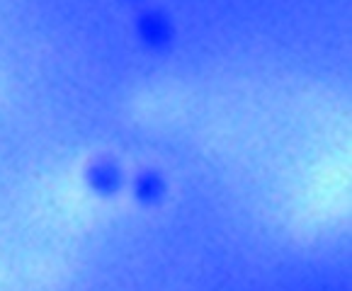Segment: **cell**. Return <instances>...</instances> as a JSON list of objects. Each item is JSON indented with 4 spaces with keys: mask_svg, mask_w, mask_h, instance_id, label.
Wrapping results in <instances>:
<instances>
[{
    "mask_svg": "<svg viewBox=\"0 0 352 291\" xmlns=\"http://www.w3.org/2000/svg\"><path fill=\"white\" fill-rule=\"evenodd\" d=\"M134 32L139 44L153 56H163V54L173 51L177 39L173 17L161 8H146L136 15Z\"/></svg>",
    "mask_w": 352,
    "mask_h": 291,
    "instance_id": "6da1fadb",
    "label": "cell"
},
{
    "mask_svg": "<svg viewBox=\"0 0 352 291\" xmlns=\"http://www.w3.org/2000/svg\"><path fill=\"white\" fill-rule=\"evenodd\" d=\"M124 3H129V5H139V3H144V0H124Z\"/></svg>",
    "mask_w": 352,
    "mask_h": 291,
    "instance_id": "277c9868",
    "label": "cell"
},
{
    "mask_svg": "<svg viewBox=\"0 0 352 291\" xmlns=\"http://www.w3.org/2000/svg\"><path fill=\"white\" fill-rule=\"evenodd\" d=\"M85 187H88L90 194L100 199H112L124 189L126 185V172L120 163L114 158H95L85 165L83 172Z\"/></svg>",
    "mask_w": 352,
    "mask_h": 291,
    "instance_id": "7a4b0ae2",
    "label": "cell"
},
{
    "mask_svg": "<svg viewBox=\"0 0 352 291\" xmlns=\"http://www.w3.org/2000/svg\"><path fill=\"white\" fill-rule=\"evenodd\" d=\"M131 197L144 209L161 207L168 199V182L163 177V172L153 170V167H146V170L136 172L134 180H131Z\"/></svg>",
    "mask_w": 352,
    "mask_h": 291,
    "instance_id": "3957f363",
    "label": "cell"
}]
</instances>
